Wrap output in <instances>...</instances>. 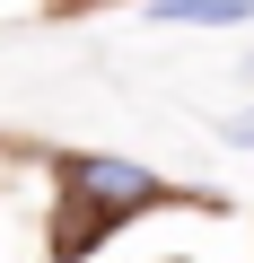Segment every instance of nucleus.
<instances>
[{
    "instance_id": "4",
    "label": "nucleus",
    "mask_w": 254,
    "mask_h": 263,
    "mask_svg": "<svg viewBox=\"0 0 254 263\" xmlns=\"http://www.w3.org/2000/svg\"><path fill=\"white\" fill-rule=\"evenodd\" d=\"M70 9H105V0H53V18H70Z\"/></svg>"
},
{
    "instance_id": "3",
    "label": "nucleus",
    "mask_w": 254,
    "mask_h": 263,
    "mask_svg": "<svg viewBox=\"0 0 254 263\" xmlns=\"http://www.w3.org/2000/svg\"><path fill=\"white\" fill-rule=\"evenodd\" d=\"M228 141H245V149H254V114H237V123H228Z\"/></svg>"
},
{
    "instance_id": "2",
    "label": "nucleus",
    "mask_w": 254,
    "mask_h": 263,
    "mask_svg": "<svg viewBox=\"0 0 254 263\" xmlns=\"http://www.w3.org/2000/svg\"><path fill=\"white\" fill-rule=\"evenodd\" d=\"M158 27H245L254 0H149Z\"/></svg>"
},
{
    "instance_id": "5",
    "label": "nucleus",
    "mask_w": 254,
    "mask_h": 263,
    "mask_svg": "<svg viewBox=\"0 0 254 263\" xmlns=\"http://www.w3.org/2000/svg\"><path fill=\"white\" fill-rule=\"evenodd\" d=\"M245 70H254V62H245Z\"/></svg>"
},
{
    "instance_id": "1",
    "label": "nucleus",
    "mask_w": 254,
    "mask_h": 263,
    "mask_svg": "<svg viewBox=\"0 0 254 263\" xmlns=\"http://www.w3.org/2000/svg\"><path fill=\"white\" fill-rule=\"evenodd\" d=\"M158 202H175V184L167 176H149L141 158H114V149H62L53 158V263H88L123 219H141V211H158Z\"/></svg>"
}]
</instances>
